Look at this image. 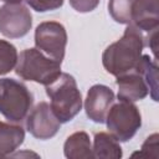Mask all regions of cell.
<instances>
[{
	"instance_id": "cell-6",
	"label": "cell",
	"mask_w": 159,
	"mask_h": 159,
	"mask_svg": "<svg viewBox=\"0 0 159 159\" xmlns=\"http://www.w3.org/2000/svg\"><path fill=\"white\" fill-rule=\"evenodd\" d=\"M35 45L47 57L62 62L67 45L65 26L57 21L41 22L35 30Z\"/></svg>"
},
{
	"instance_id": "cell-11",
	"label": "cell",
	"mask_w": 159,
	"mask_h": 159,
	"mask_svg": "<svg viewBox=\"0 0 159 159\" xmlns=\"http://www.w3.org/2000/svg\"><path fill=\"white\" fill-rule=\"evenodd\" d=\"M116 84L118 86V99L135 102L149 94V88L137 70L117 76Z\"/></svg>"
},
{
	"instance_id": "cell-10",
	"label": "cell",
	"mask_w": 159,
	"mask_h": 159,
	"mask_svg": "<svg viewBox=\"0 0 159 159\" xmlns=\"http://www.w3.org/2000/svg\"><path fill=\"white\" fill-rule=\"evenodd\" d=\"M132 25L144 35L159 29L158 0H135L132 7Z\"/></svg>"
},
{
	"instance_id": "cell-3",
	"label": "cell",
	"mask_w": 159,
	"mask_h": 159,
	"mask_svg": "<svg viewBox=\"0 0 159 159\" xmlns=\"http://www.w3.org/2000/svg\"><path fill=\"white\" fill-rule=\"evenodd\" d=\"M15 72L22 80L46 86L61 73V62L47 57L37 48H26L17 56Z\"/></svg>"
},
{
	"instance_id": "cell-17",
	"label": "cell",
	"mask_w": 159,
	"mask_h": 159,
	"mask_svg": "<svg viewBox=\"0 0 159 159\" xmlns=\"http://www.w3.org/2000/svg\"><path fill=\"white\" fill-rule=\"evenodd\" d=\"M17 50L9 41L0 40V76L12 71L17 62Z\"/></svg>"
},
{
	"instance_id": "cell-1",
	"label": "cell",
	"mask_w": 159,
	"mask_h": 159,
	"mask_svg": "<svg viewBox=\"0 0 159 159\" xmlns=\"http://www.w3.org/2000/svg\"><path fill=\"white\" fill-rule=\"evenodd\" d=\"M144 46V34L134 25H127L123 36L104 50L102 55L104 70L116 77L134 71L140 61Z\"/></svg>"
},
{
	"instance_id": "cell-14",
	"label": "cell",
	"mask_w": 159,
	"mask_h": 159,
	"mask_svg": "<svg viewBox=\"0 0 159 159\" xmlns=\"http://www.w3.org/2000/svg\"><path fill=\"white\" fill-rule=\"evenodd\" d=\"M93 158L102 159H119L123 155L119 140H117L111 133L99 132L94 134L93 139Z\"/></svg>"
},
{
	"instance_id": "cell-18",
	"label": "cell",
	"mask_w": 159,
	"mask_h": 159,
	"mask_svg": "<svg viewBox=\"0 0 159 159\" xmlns=\"http://www.w3.org/2000/svg\"><path fill=\"white\" fill-rule=\"evenodd\" d=\"M30 7H32L37 12L53 11L60 9L63 5L65 0H26Z\"/></svg>"
},
{
	"instance_id": "cell-5",
	"label": "cell",
	"mask_w": 159,
	"mask_h": 159,
	"mask_svg": "<svg viewBox=\"0 0 159 159\" xmlns=\"http://www.w3.org/2000/svg\"><path fill=\"white\" fill-rule=\"evenodd\" d=\"M104 122L109 133L117 140L128 142L140 128L142 116L133 102L119 99L111 106Z\"/></svg>"
},
{
	"instance_id": "cell-4",
	"label": "cell",
	"mask_w": 159,
	"mask_h": 159,
	"mask_svg": "<svg viewBox=\"0 0 159 159\" xmlns=\"http://www.w3.org/2000/svg\"><path fill=\"white\" fill-rule=\"evenodd\" d=\"M34 103L29 88L14 78H0V113L11 123L26 119Z\"/></svg>"
},
{
	"instance_id": "cell-16",
	"label": "cell",
	"mask_w": 159,
	"mask_h": 159,
	"mask_svg": "<svg viewBox=\"0 0 159 159\" xmlns=\"http://www.w3.org/2000/svg\"><path fill=\"white\" fill-rule=\"evenodd\" d=\"M135 0H109L108 12L118 24L129 25L132 22V7Z\"/></svg>"
},
{
	"instance_id": "cell-7",
	"label": "cell",
	"mask_w": 159,
	"mask_h": 159,
	"mask_svg": "<svg viewBox=\"0 0 159 159\" xmlns=\"http://www.w3.org/2000/svg\"><path fill=\"white\" fill-rule=\"evenodd\" d=\"M32 26V15L22 4H4L0 6V32L9 39L25 36Z\"/></svg>"
},
{
	"instance_id": "cell-21",
	"label": "cell",
	"mask_w": 159,
	"mask_h": 159,
	"mask_svg": "<svg viewBox=\"0 0 159 159\" xmlns=\"http://www.w3.org/2000/svg\"><path fill=\"white\" fill-rule=\"evenodd\" d=\"M2 1H5L6 4H21L24 0H2Z\"/></svg>"
},
{
	"instance_id": "cell-2",
	"label": "cell",
	"mask_w": 159,
	"mask_h": 159,
	"mask_svg": "<svg viewBox=\"0 0 159 159\" xmlns=\"http://www.w3.org/2000/svg\"><path fill=\"white\" fill-rule=\"evenodd\" d=\"M46 94L51 99V109L61 123L72 120L82 109V96L73 76L61 72L56 80L46 84Z\"/></svg>"
},
{
	"instance_id": "cell-9",
	"label": "cell",
	"mask_w": 159,
	"mask_h": 159,
	"mask_svg": "<svg viewBox=\"0 0 159 159\" xmlns=\"http://www.w3.org/2000/svg\"><path fill=\"white\" fill-rule=\"evenodd\" d=\"M114 102L113 91L104 84L92 86L84 99V111L87 117L94 123H104L106 116Z\"/></svg>"
},
{
	"instance_id": "cell-13",
	"label": "cell",
	"mask_w": 159,
	"mask_h": 159,
	"mask_svg": "<svg viewBox=\"0 0 159 159\" xmlns=\"http://www.w3.org/2000/svg\"><path fill=\"white\" fill-rule=\"evenodd\" d=\"M63 154L68 159L93 158L89 135L83 130L72 133L63 144Z\"/></svg>"
},
{
	"instance_id": "cell-20",
	"label": "cell",
	"mask_w": 159,
	"mask_h": 159,
	"mask_svg": "<svg viewBox=\"0 0 159 159\" xmlns=\"http://www.w3.org/2000/svg\"><path fill=\"white\" fill-rule=\"evenodd\" d=\"M68 1L70 5L77 12H82V14L93 11L99 4V0H68Z\"/></svg>"
},
{
	"instance_id": "cell-19",
	"label": "cell",
	"mask_w": 159,
	"mask_h": 159,
	"mask_svg": "<svg viewBox=\"0 0 159 159\" xmlns=\"http://www.w3.org/2000/svg\"><path fill=\"white\" fill-rule=\"evenodd\" d=\"M157 152H158V134L154 133V134L149 135L145 139V142L143 143V145L140 148V152L134 153L133 155L138 154L140 157L142 155H145V157H154V158H157L158 157V153Z\"/></svg>"
},
{
	"instance_id": "cell-8",
	"label": "cell",
	"mask_w": 159,
	"mask_h": 159,
	"mask_svg": "<svg viewBox=\"0 0 159 159\" xmlns=\"http://www.w3.org/2000/svg\"><path fill=\"white\" fill-rule=\"evenodd\" d=\"M61 127V122L57 119L47 102H40L32 108L26 117L27 132L41 140L55 137Z\"/></svg>"
},
{
	"instance_id": "cell-12",
	"label": "cell",
	"mask_w": 159,
	"mask_h": 159,
	"mask_svg": "<svg viewBox=\"0 0 159 159\" xmlns=\"http://www.w3.org/2000/svg\"><path fill=\"white\" fill-rule=\"evenodd\" d=\"M25 139V130L19 124L0 120V158L11 155Z\"/></svg>"
},
{
	"instance_id": "cell-15",
	"label": "cell",
	"mask_w": 159,
	"mask_h": 159,
	"mask_svg": "<svg viewBox=\"0 0 159 159\" xmlns=\"http://www.w3.org/2000/svg\"><path fill=\"white\" fill-rule=\"evenodd\" d=\"M144 78L148 88L149 94L152 96L153 101H158V63L157 58H150L149 55H142L140 61L135 68Z\"/></svg>"
}]
</instances>
